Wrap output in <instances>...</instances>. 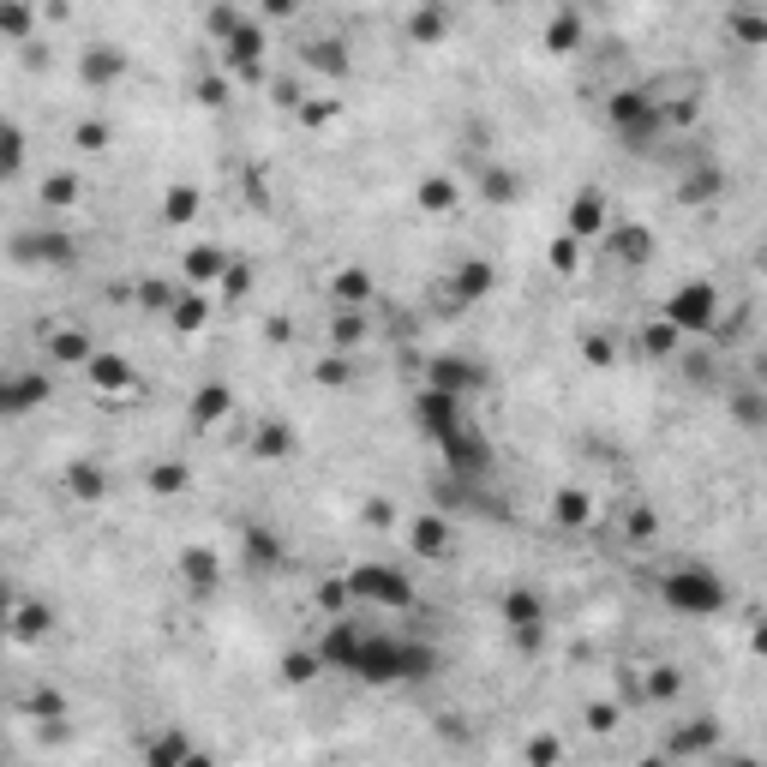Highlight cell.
<instances>
[{"label":"cell","mask_w":767,"mask_h":767,"mask_svg":"<svg viewBox=\"0 0 767 767\" xmlns=\"http://www.w3.org/2000/svg\"><path fill=\"white\" fill-rule=\"evenodd\" d=\"M426 672H432V648L402 642V636H360L354 678H366V684H402V678H426Z\"/></svg>","instance_id":"1"},{"label":"cell","mask_w":767,"mask_h":767,"mask_svg":"<svg viewBox=\"0 0 767 767\" xmlns=\"http://www.w3.org/2000/svg\"><path fill=\"white\" fill-rule=\"evenodd\" d=\"M660 594H666V606L672 612H684V618H720L726 612V582H720V570H708V564H678L666 582H660Z\"/></svg>","instance_id":"2"},{"label":"cell","mask_w":767,"mask_h":767,"mask_svg":"<svg viewBox=\"0 0 767 767\" xmlns=\"http://www.w3.org/2000/svg\"><path fill=\"white\" fill-rule=\"evenodd\" d=\"M666 324H672L678 336H708V330H720V288H714V282H684V288H672Z\"/></svg>","instance_id":"3"},{"label":"cell","mask_w":767,"mask_h":767,"mask_svg":"<svg viewBox=\"0 0 767 767\" xmlns=\"http://www.w3.org/2000/svg\"><path fill=\"white\" fill-rule=\"evenodd\" d=\"M606 114H612V126L624 132V144H630V150H648V144L660 138V126H666V114H660V108H654V96H642V90H618Z\"/></svg>","instance_id":"4"},{"label":"cell","mask_w":767,"mask_h":767,"mask_svg":"<svg viewBox=\"0 0 767 767\" xmlns=\"http://www.w3.org/2000/svg\"><path fill=\"white\" fill-rule=\"evenodd\" d=\"M348 588H354L360 600L384 606V612H408V606H414V582H408L402 570H384V564H360V570L348 576Z\"/></svg>","instance_id":"5"},{"label":"cell","mask_w":767,"mask_h":767,"mask_svg":"<svg viewBox=\"0 0 767 767\" xmlns=\"http://www.w3.org/2000/svg\"><path fill=\"white\" fill-rule=\"evenodd\" d=\"M504 624H510L516 648H540V636H546V606H540V594L510 588V594H504Z\"/></svg>","instance_id":"6"},{"label":"cell","mask_w":767,"mask_h":767,"mask_svg":"<svg viewBox=\"0 0 767 767\" xmlns=\"http://www.w3.org/2000/svg\"><path fill=\"white\" fill-rule=\"evenodd\" d=\"M414 408H420V426H426V438H432V444H444V438H456V432H462V396H450V390H432V384H426Z\"/></svg>","instance_id":"7"},{"label":"cell","mask_w":767,"mask_h":767,"mask_svg":"<svg viewBox=\"0 0 767 767\" xmlns=\"http://www.w3.org/2000/svg\"><path fill=\"white\" fill-rule=\"evenodd\" d=\"M426 384L462 396V390L486 384V366H474V360H462V354H432V360H426Z\"/></svg>","instance_id":"8"},{"label":"cell","mask_w":767,"mask_h":767,"mask_svg":"<svg viewBox=\"0 0 767 767\" xmlns=\"http://www.w3.org/2000/svg\"><path fill=\"white\" fill-rule=\"evenodd\" d=\"M360 636H366V630H354V624H330L324 642H318V660L336 666V672H354V660H360Z\"/></svg>","instance_id":"9"},{"label":"cell","mask_w":767,"mask_h":767,"mask_svg":"<svg viewBox=\"0 0 767 767\" xmlns=\"http://www.w3.org/2000/svg\"><path fill=\"white\" fill-rule=\"evenodd\" d=\"M438 450H444V456H450V468H462V474H480V468H492V450H486V438H480V432H468V426H462L456 438H444Z\"/></svg>","instance_id":"10"},{"label":"cell","mask_w":767,"mask_h":767,"mask_svg":"<svg viewBox=\"0 0 767 767\" xmlns=\"http://www.w3.org/2000/svg\"><path fill=\"white\" fill-rule=\"evenodd\" d=\"M732 420H738L744 432H767V384L732 390Z\"/></svg>","instance_id":"11"},{"label":"cell","mask_w":767,"mask_h":767,"mask_svg":"<svg viewBox=\"0 0 767 767\" xmlns=\"http://www.w3.org/2000/svg\"><path fill=\"white\" fill-rule=\"evenodd\" d=\"M258 54H264V30H258V24H234V30H228V66L252 72Z\"/></svg>","instance_id":"12"},{"label":"cell","mask_w":767,"mask_h":767,"mask_svg":"<svg viewBox=\"0 0 767 767\" xmlns=\"http://www.w3.org/2000/svg\"><path fill=\"white\" fill-rule=\"evenodd\" d=\"M234 414V396L222 390V384H204L198 396H192V426L204 432V426H216V420H228Z\"/></svg>","instance_id":"13"},{"label":"cell","mask_w":767,"mask_h":767,"mask_svg":"<svg viewBox=\"0 0 767 767\" xmlns=\"http://www.w3.org/2000/svg\"><path fill=\"white\" fill-rule=\"evenodd\" d=\"M726 192V168H696V174H684V186H678V198L684 204H708V198H720Z\"/></svg>","instance_id":"14"},{"label":"cell","mask_w":767,"mask_h":767,"mask_svg":"<svg viewBox=\"0 0 767 767\" xmlns=\"http://www.w3.org/2000/svg\"><path fill=\"white\" fill-rule=\"evenodd\" d=\"M600 222H606V198H600V192H582V198L570 204V240L600 234Z\"/></svg>","instance_id":"15"},{"label":"cell","mask_w":767,"mask_h":767,"mask_svg":"<svg viewBox=\"0 0 767 767\" xmlns=\"http://www.w3.org/2000/svg\"><path fill=\"white\" fill-rule=\"evenodd\" d=\"M84 372H90L102 390H126V384H132V366H126L120 354H90V360H84Z\"/></svg>","instance_id":"16"},{"label":"cell","mask_w":767,"mask_h":767,"mask_svg":"<svg viewBox=\"0 0 767 767\" xmlns=\"http://www.w3.org/2000/svg\"><path fill=\"white\" fill-rule=\"evenodd\" d=\"M408 36H414V42H444V36H450V12H444V6H420V12L408 18Z\"/></svg>","instance_id":"17"},{"label":"cell","mask_w":767,"mask_h":767,"mask_svg":"<svg viewBox=\"0 0 767 767\" xmlns=\"http://www.w3.org/2000/svg\"><path fill=\"white\" fill-rule=\"evenodd\" d=\"M576 42H582V18H576V6H564V12L546 24V48H552V54H570Z\"/></svg>","instance_id":"18"},{"label":"cell","mask_w":767,"mask_h":767,"mask_svg":"<svg viewBox=\"0 0 767 767\" xmlns=\"http://www.w3.org/2000/svg\"><path fill=\"white\" fill-rule=\"evenodd\" d=\"M330 294H336L342 306H366V300H372V276H366V270H336V276H330Z\"/></svg>","instance_id":"19"},{"label":"cell","mask_w":767,"mask_h":767,"mask_svg":"<svg viewBox=\"0 0 767 767\" xmlns=\"http://www.w3.org/2000/svg\"><path fill=\"white\" fill-rule=\"evenodd\" d=\"M42 396H48V378L24 372V378H12V390H6V414H24V408H36Z\"/></svg>","instance_id":"20"},{"label":"cell","mask_w":767,"mask_h":767,"mask_svg":"<svg viewBox=\"0 0 767 767\" xmlns=\"http://www.w3.org/2000/svg\"><path fill=\"white\" fill-rule=\"evenodd\" d=\"M444 546H450V528H444L438 516H420V522H414V552H420V558H438Z\"/></svg>","instance_id":"21"},{"label":"cell","mask_w":767,"mask_h":767,"mask_svg":"<svg viewBox=\"0 0 767 767\" xmlns=\"http://www.w3.org/2000/svg\"><path fill=\"white\" fill-rule=\"evenodd\" d=\"M126 72V60L114 54V48H96V54H84V78L90 84H108V78H120Z\"/></svg>","instance_id":"22"},{"label":"cell","mask_w":767,"mask_h":767,"mask_svg":"<svg viewBox=\"0 0 767 767\" xmlns=\"http://www.w3.org/2000/svg\"><path fill=\"white\" fill-rule=\"evenodd\" d=\"M480 198L510 204V198H516V174H510V168H480Z\"/></svg>","instance_id":"23"},{"label":"cell","mask_w":767,"mask_h":767,"mask_svg":"<svg viewBox=\"0 0 767 767\" xmlns=\"http://www.w3.org/2000/svg\"><path fill=\"white\" fill-rule=\"evenodd\" d=\"M612 252L630 258V264H648V252H654V246H648V228H618V234H612Z\"/></svg>","instance_id":"24"},{"label":"cell","mask_w":767,"mask_h":767,"mask_svg":"<svg viewBox=\"0 0 767 767\" xmlns=\"http://www.w3.org/2000/svg\"><path fill=\"white\" fill-rule=\"evenodd\" d=\"M162 216H168V222H192V216H198V192H192V186H168Z\"/></svg>","instance_id":"25"},{"label":"cell","mask_w":767,"mask_h":767,"mask_svg":"<svg viewBox=\"0 0 767 767\" xmlns=\"http://www.w3.org/2000/svg\"><path fill=\"white\" fill-rule=\"evenodd\" d=\"M492 288V264H462V276H456V294L462 300H480Z\"/></svg>","instance_id":"26"},{"label":"cell","mask_w":767,"mask_h":767,"mask_svg":"<svg viewBox=\"0 0 767 767\" xmlns=\"http://www.w3.org/2000/svg\"><path fill=\"white\" fill-rule=\"evenodd\" d=\"M168 318H174V330H198V324H204V300H198V294H180V300L168 306Z\"/></svg>","instance_id":"27"},{"label":"cell","mask_w":767,"mask_h":767,"mask_svg":"<svg viewBox=\"0 0 767 767\" xmlns=\"http://www.w3.org/2000/svg\"><path fill=\"white\" fill-rule=\"evenodd\" d=\"M732 30H738V42L767 48V12H738V18H732Z\"/></svg>","instance_id":"28"},{"label":"cell","mask_w":767,"mask_h":767,"mask_svg":"<svg viewBox=\"0 0 767 767\" xmlns=\"http://www.w3.org/2000/svg\"><path fill=\"white\" fill-rule=\"evenodd\" d=\"M252 450H258V456H288V450H294V438H288L282 426H258V438H252Z\"/></svg>","instance_id":"29"},{"label":"cell","mask_w":767,"mask_h":767,"mask_svg":"<svg viewBox=\"0 0 767 767\" xmlns=\"http://www.w3.org/2000/svg\"><path fill=\"white\" fill-rule=\"evenodd\" d=\"M216 570H222V564H216V552H204V546H198V552H186V576H192L198 588H210V582H216Z\"/></svg>","instance_id":"30"},{"label":"cell","mask_w":767,"mask_h":767,"mask_svg":"<svg viewBox=\"0 0 767 767\" xmlns=\"http://www.w3.org/2000/svg\"><path fill=\"white\" fill-rule=\"evenodd\" d=\"M318 672H324L318 654H294V660H282V678H288V684H312Z\"/></svg>","instance_id":"31"},{"label":"cell","mask_w":767,"mask_h":767,"mask_svg":"<svg viewBox=\"0 0 767 767\" xmlns=\"http://www.w3.org/2000/svg\"><path fill=\"white\" fill-rule=\"evenodd\" d=\"M222 270H228L222 252H192V258H186V276H192V282H210V276H222Z\"/></svg>","instance_id":"32"},{"label":"cell","mask_w":767,"mask_h":767,"mask_svg":"<svg viewBox=\"0 0 767 767\" xmlns=\"http://www.w3.org/2000/svg\"><path fill=\"white\" fill-rule=\"evenodd\" d=\"M642 348H648V354H672V348H678V330L660 318V324H648V330H642Z\"/></svg>","instance_id":"33"},{"label":"cell","mask_w":767,"mask_h":767,"mask_svg":"<svg viewBox=\"0 0 767 767\" xmlns=\"http://www.w3.org/2000/svg\"><path fill=\"white\" fill-rule=\"evenodd\" d=\"M558 522L564 528H582L588 522V498L582 492H558Z\"/></svg>","instance_id":"34"},{"label":"cell","mask_w":767,"mask_h":767,"mask_svg":"<svg viewBox=\"0 0 767 767\" xmlns=\"http://www.w3.org/2000/svg\"><path fill=\"white\" fill-rule=\"evenodd\" d=\"M420 204H426V210H450V204H456V186H450V180H426V186H420Z\"/></svg>","instance_id":"35"},{"label":"cell","mask_w":767,"mask_h":767,"mask_svg":"<svg viewBox=\"0 0 767 767\" xmlns=\"http://www.w3.org/2000/svg\"><path fill=\"white\" fill-rule=\"evenodd\" d=\"M54 354H60V360H90L96 348H90L78 330H60V336H54Z\"/></svg>","instance_id":"36"},{"label":"cell","mask_w":767,"mask_h":767,"mask_svg":"<svg viewBox=\"0 0 767 767\" xmlns=\"http://www.w3.org/2000/svg\"><path fill=\"white\" fill-rule=\"evenodd\" d=\"M246 552H252L258 564H276V558H282V546H276L264 528H246Z\"/></svg>","instance_id":"37"},{"label":"cell","mask_w":767,"mask_h":767,"mask_svg":"<svg viewBox=\"0 0 767 767\" xmlns=\"http://www.w3.org/2000/svg\"><path fill=\"white\" fill-rule=\"evenodd\" d=\"M180 300V288L174 282H144V306H156V312H168Z\"/></svg>","instance_id":"38"},{"label":"cell","mask_w":767,"mask_h":767,"mask_svg":"<svg viewBox=\"0 0 767 767\" xmlns=\"http://www.w3.org/2000/svg\"><path fill=\"white\" fill-rule=\"evenodd\" d=\"M144 756H150V762H186V756H192V744H180V738H162V744H150Z\"/></svg>","instance_id":"39"},{"label":"cell","mask_w":767,"mask_h":767,"mask_svg":"<svg viewBox=\"0 0 767 767\" xmlns=\"http://www.w3.org/2000/svg\"><path fill=\"white\" fill-rule=\"evenodd\" d=\"M312 60H318V66H330V72H342V66H348L342 42H312Z\"/></svg>","instance_id":"40"},{"label":"cell","mask_w":767,"mask_h":767,"mask_svg":"<svg viewBox=\"0 0 767 767\" xmlns=\"http://www.w3.org/2000/svg\"><path fill=\"white\" fill-rule=\"evenodd\" d=\"M72 492L78 498H102V474L96 468H72Z\"/></svg>","instance_id":"41"},{"label":"cell","mask_w":767,"mask_h":767,"mask_svg":"<svg viewBox=\"0 0 767 767\" xmlns=\"http://www.w3.org/2000/svg\"><path fill=\"white\" fill-rule=\"evenodd\" d=\"M150 486H156V492H180V486H186V474H180L174 462H162V468H150Z\"/></svg>","instance_id":"42"},{"label":"cell","mask_w":767,"mask_h":767,"mask_svg":"<svg viewBox=\"0 0 767 767\" xmlns=\"http://www.w3.org/2000/svg\"><path fill=\"white\" fill-rule=\"evenodd\" d=\"M708 744H714V726H690L684 738H672V750H678V756H684V750H708Z\"/></svg>","instance_id":"43"},{"label":"cell","mask_w":767,"mask_h":767,"mask_svg":"<svg viewBox=\"0 0 767 767\" xmlns=\"http://www.w3.org/2000/svg\"><path fill=\"white\" fill-rule=\"evenodd\" d=\"M330 342L354 348V342H360V318H330Z\"/></svg>","instance_id":"44"},{"label":"cell","mask_w":767,"mask_h":767,"mask_svg":"<svg viewBox=\"0 0 767 767\" xmlns=\"http://www.w3.org/2000/svg\"><path fill=\"white\" fill-rule=\"evenodd\" d=\"M648 690H654L660 702H666V696H678V672H666V666H660V672L648 678Z\"/></svg>","instance_id":"45"},{"label":"cell","mask_w":767,"mask_h":767,"mask_svg":"<svg viewBox=\"0 0 767 767\" xmlns=\"http://www.w3.org/2000/svg\"><path fill=\"white\" fill-rule=\"evenodd\" d=\"M24 24H30V12H24V0H12L6 6V36H24Z\"/></svg>","instance_id":"46"},{"label":"cell","mask_w":767,"mask_h":767,"mask_svg":"<svg viewBox=\"0 0 767 767\" xmlns=\"http://www.w3.org/2000/svg\"><path fill=\"white\" fill-rule=\"evenodd\" d=\"M48 198H54V204H72V198H78V186L60 174V180H48Z\"/></svg>","instance_id":"47"},{"label":"cell","mask_w":767,"mask_h":767,"mask_svg":"<svg viewBox=\"0 0 767 767\" xmlns=\"http://www.w3.org/2000/svg\"><path fill=\"white\" fill-rule=\"evenodd\" d=\"M630 540H654V516H648V510L630 516Z\"/></svg>","instance_id":"48"},{"label":"cell","mask_w":767,"mask_h":767,"mask_svg":"<svg viewBox=\"0 0 767 767\" xmlns=\"http://www.w3.org/2000/svg\"><path fill=\"white\" fill-rule=\"evenodd\" d=\"M294 6H300V0H264V18H288Z\"/></svg>","instance_id":"49"},{"label":"cell","mask_w":767,"mask_h":767,"mask_svg":"<svg viewBox=\"0 0 767 767\" xmlns=\"http://www.w3.org/2000/svg\"><path fill=\"white\" fill-rule=\"evenodd\" d=\"M756 654H767V624L756 630Z\"/></svg>","instance_id":"50"},{"label":"cell","mask_w":767,"mask_h":767,"mask_svg":"<svg viewBox=\"0 0 767 767\" xmlns=\"http://www.w3.org/2000/svg\"><path fill=\"white\" fill-rule=\"evenodd\" d=\"M756 264H762V270H767V246H762V258H756Z\"/></svg>","instance_id":"51"},{"label":"cell","mask_w":767,"mask_h":767,"mask_svg":"<svg viewBox=\"0 0 767 767\" xmlns=\"http://www.w3.org/2000/svg\"><path fill=\"white\" fill-rule=\"evenodd\" d=\"M492 6H510V0H492Z\"/></svg>","instance_id":"52"}]
</instances>
